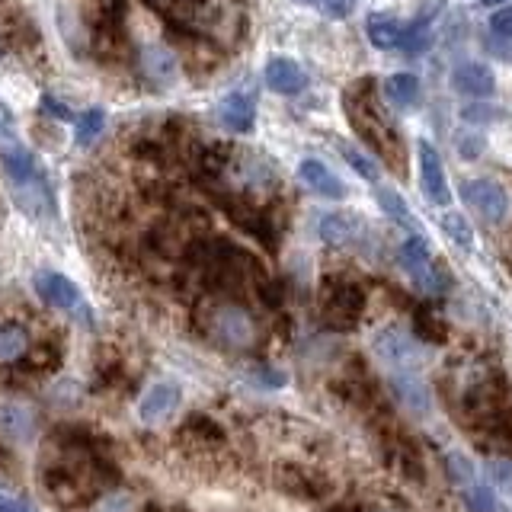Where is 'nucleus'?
<instances>
[{"label":"nucleus","mask_w":512,"mask_h":512,"mask_svg":"<svg viewBox=\"0 0 512 512\" xmlns=\"http://www.w3.org/2000/svg\"><path fill=\"white\" fill-rule=\"evenodd\" d=\"M375 80L365 77L356 80L346 93H343V106H346V119L349 125L356 128V135L372 148L381 160L388 164L404 167V141H400L397 128L384 119V112L378 106V96H375Z\"/></svg>","instance_id":"f257e3e1"},{"label":"nucleus","mask_w":512,"mask_h":512,"mask_svg":"<svg viewBox=\"0 0 512 512\" xmlns=\"http://www.w3.org/2000/svg\"><path fill=\"white\" fill-rule=\"evenodd\" d=\"M0 167H4L10 196L23 215L32 221H48L55 218V192L48 183L45 170L39 167V160L26 148H13L0 154Z\"/></svg>","instance_id":"f03ea898"},{"label":"nucleus","mask_w":512,"mask_h":512,"mask_svg":"<svg viewBox=\"0 0 512 512\" xmlns=\"http://www.w3.org/2000/svg\"><path fill=\"white\" fill-rule=\"evenodd\" d=\"M397 263L404 266V272L413 279V285L420 288V292H426V295L442 292V272H439L436 260H432V250L423 234H413L400 244Z\"/></svg>","instance_id":"7ed1b4c3"},{"label":"nucleus","mask_w":512,"mask_h":512,"mask_svg":"<svg viewBox=\"0 0 512 512\" xmlns=\"http://www.w3.org/2000/svg\"><path fill=\"white\" fill-rule=\"evenodd\" d=\"M461 199L464 205L477 212L490 224H503L509 218V192L503 183L487 180V176H477V180H464L461 183Z\"/></svg>","instance_id":"20e7f679"},{"label":"nucleus","mask_w":512,"mask_h":512,"mask_svg":"<svg viewBox=\"0 0 512 512\" xmlns=\"http://www.w3.org/2000/svg\"><path fill=\"white\" fill-rule=\"evenodd\" d=\"M372 349H375V356L384 365L397 368V372H413V368L420 365V359H423L420 343H416L404 327H384V330H378L375 340H372Z\"/></svg>","instance_id":"39448f33"},{"label":"nucleus","mask_w":512,"mask_h":512,"mask_svg":"<svg viewBox=\"0 0 512 512\" xmlns=\"http://www.w3.org/2000/svg\"><path fill=\"white\" fill-rule=\"evenodd\" d=\"M32 288H36V295L52 304L58 311H68V314H87V304H84V295H80V288L68 279L61 276V272H52V269H42L36 272V279H32Z\"/></svg>","instance_id":"423d86ee"},{"label":"nucleus","mask_w":512,"mask_h":512,"mask_svg":"<svg viewBox=\"0 0 512 512\" xmlns=\"http://www.w3.org/2000/svg\"><path fill=\"white\" fill-rule=\"evenodd\" d=\"M208 333L212 340L228 346V349H240L253 340V320L247 311L234 308V304H221V308L212 311V320H208Z\"/></svg>","instance_id":"0eeeda50"},{"label":"nucleus","mask_w":512,"mask_h":512,"mask_svg":"<svg viewBox=\"0 0 512 512\" xmlns=\"http://www.w3.org/2000/svg\"><path fill=\"white\" fill-rule=\"evenodd\" d=\"M183 404V391L173 381H157L138 400V420L144 426H160L173 420V413Z\"/></svg>","instance_id":"6e6552de"},{"label":"nucleus","mask_w":512,"mask_h":512,"mask_svg":"<svg viewBox=\"0 0 512 512\" xmlns=\"http://www.w3.org/2000/svg\"><path fill=\"white\" fill-rule=\"evenodd\" d=\"M416 157H420V183H423L426 199L439 208L448 205L452 202V189H448V176H445L439 151L432 148L429 141H420L416 144Z\"/></svg>","instance_id":"1a4fd4ad"},{"label":"nucleus","mask_w":512,"mask_h":512,"mask_svg":"<svg viewBox=\"0 0 512 512\" xmlns=\"http://www.w3.org/2000/svg\"><path fill=\"white\" fill-rule=\"evenodd\" d=\"M298 180L308 186L314 196H320V199H346L349 196V189H346V183L336 176L324 160H317V157H304L301 164H298Z\"/></svg>","instance_id":"9d476101"},{"label":"nucleus","mask_w":512,"mask_h":512,"mask_svg":"<svg viewBox=\"0 0 512 512\" xmlns=\"http://www.w3.org/2000/svg\"><path fill=\"white\" fill-rule=\"evenodd\" d=\"M365 221L356 218V215H349V212H330L320 218L317 224V234L324 244L330 247H356L365 240Z\"/></svg>","instance_id":"9b49d317"},{"label":"nucleus","mask_w":512,"mask_h":512,"mask_svg":"<svg viewBox=\"0 0 512 512\" xmlns=\"http://www.w3.org/2000/svg\"><path fill=\"white\" fill-rule=\"evenodd\" d=\"M215 116L228 132L247 135V132H253V122H256V96L244 93V90H234L218 103Z\"/></svg>","instance_id":"f8f14e48"},{"label":"nucleus","mask_w":512,"mask_h":512,"mask_svg":"<svg viewBox=\"0 0 512 512\" xmlns=\"http://www.w3.org/2000/svg\"><path fill=\"white\" fill-rule=\"evenodd\" d=\"M263 80L272 93H282V96H295L308 87V71L301 68L295 58H269L266 71H263Z\"/></svg>","instance_id":"ddd939ff"},{"label":"nucleus","mask_w":512,"mask_h":512,"mask_svg":"<svg viewBox=\"0 0 512 512\" xmlns=\"http://www.w3.org/2000/svg\"><path fill=\"white\" fill-rule=\"evenodd\" d=\"M368 42L381 52H404L407 45V23H400L391 13H372L365 20Z\"/></svg>","instance_id":"4468645a"},{"label":"nucleus","mask_w":512,"mask_h":512,"mask_svg":"<svg viewBox=\"0 0 512 512\" xmlns=\"http://www.w3.org/2000/svg\"><path fill=\"white\" fill-rule=\"evenodd\" d=\"M452 87L464 96H493L496 90V77L487 64L480 61H461L452 71Z\"/></svg>","instance_id":"2eb2a0df"},{"label":"nucleus","mask_w":512,"mask_h":512,"mask_svg":"<svg viewBox=\"0 0 512 512\" xmlns=\"http://www.w3.org/2000/svg\"><path fill=\"white\" fill-rule=\"evenodd\" d=\"M381 90H384V100H388L394 109H413L416 103L423 100L420 77H416V74H407V71L391 74V77L381 84Z\"/></svg>","instance_id":"dca6fc26"},{"label":"nucleus","mask_w":512,"mask_h":512,"mask_svg":"<svg viewBox=\"0 0 512 512\" xmlns=\"http://www.w3.org/2000/svg\"><path fill=\"white\" fill-rule=\"evenodd\" d=\"M32 432H36V420L26 407H0V439L10 445H23L32 439Z\"/></svg>","instance_id":"f3484780"},{"label":"nucleus","mask_w":512,"mask_h":512,"mask_svg":"<svg viewBox=\"0 0 512 512\" xmlns=\"http://www.w3.org/2000/svg\"><path fill=\"white\" fill-rule=\"evenodd\" d=\"M391 384H394L397 397L404 400V404H407L410 410L426 413V410L432 407V394H429L426 381H423L420 375H413V372H397Z\"/></svg>","instance_id":"a211bd4d"},{"label":"nucleus","mask_w":512,"mask_h":512,"mask_svg":"<svg viewBox=\"0 0 512 512\" xmlns=\"http://www.w3.org/2000/svg\"><path fill=\"white\" fill-rule=\"evenodd\" d=\"M141 71L148 80H154V84H170L176 77V58H173V52H167V48L148 45L141 52Z\"/></svg>","instance_id":"6ab92c4d"},{"label":"nucleus","mask_w":512,"mask_h":512,"mask_svg":"<svg viewBox=\"0 0 512 512\" xmlns=\"http://www.w3.org/2000/svg\"><path fill=\"white\" fill-rule=\"evenodd\" d=\"M32 340H29V330L23 324H0V365H13L16 359H23L29 352Z\"/></svg>","instance_id":"aec40b11"},{"label":"nucleus","mask_w":512,"mask_h":512,"mask_svg":"<svg viewBox=\"0 0 512 512\" xmlns=\"http://www.w3.org/2000/svg\"><path fill=\"white\" fill-rule=\"evenodd\" d=\"M362 311V292L356 285H336L333 295H327V314L333 320H356Z\"/></svg>","instance_id":"412c9836"},{"label":"nucleus","mask_w":512,"mask_h":512,"mask_svg":"<svg viewBox=\"0 0 512 512\" xmlns=\"http://www.w3.org/2000/svg\"><path fill=\"white\" fill-rule=\"evenodd\" d=\"M375 199H378V205H381V212L388 215L391 221H397L400 228H410V231H416V234H420V224H416L413 212H410V208H407L404 196H400L397 189H391V186H381V189L375 192Z\"/></svg>","instance_id":"4be33fe9"},{"label":"nucleus","mask_w":512,"mask_h":512,"mask_svg":"<svg viewBox=\"0 0 512 512\" xmlns=\"http://www.w3.org/2000/svg\"><path fill=\"white\" fill-rule=\"evenodd\" d=\"M103 128H106V109H100V106L84 109L74 122V138H77L80 148H87V144H93L103 135Z\"/></svg>","instance_id":"5701e85b"},{"label":"nucleus","mask_w":512,"mask_h":512,"mask_svg":"<svg viewBox=\"0 0 512 512\" xmlns=\"http://www.w3.org/2000/svg\"><path fill=\"white\" fill-rule=\"evenodd\" d=\"M445 471H448V477H452V484H458L461 490L480 484V480H477V464L464 452H448L445 455Z\"/></svg>","instance_id":"b1692460"},{"label":"nucleus","mask_w":512,"mask_h":512,"mask_svg":"<svg viewBox=\"0 0 512 512\" xmlns=\"http://www.w3.org/2000/svg\"><path fill=\"white\" fill-rule=\"evenodd\" d=\"M442 231L452 237V244L461 247V250H474V228L468 224V218H464L461 212H445L442 215Z\"/></svg>","instance_id":"393cba45"},{"label":"nucleus","mask_w":512,"mask_h":512,"mask_svg":"<svg viewBox=\"0 0 512 512\" xmlns=\"http://www.w3.org/2000/svg\"><path fill=\"white\" fill-rule=\"evenodd\" d=\"M461 493H464V506H468L471 512H496V500L484 484H474Z\"/></svg>","instance_id":"a878e982"},{"label":"nucleus","mask_w":512,"mask_h":512,"mask_svg":"<svg viewBox=\"0 0 512 512\" xmlns=\"http://www.w3.org/2000/svg\"><path fill=\"white\" fill-rule=\"evenodd\" d=\"M340 151H343V157L352 164V170H356L362 180H368V183H378V167L368 160L365 154H359L356 148H346V144H340Z\"/></svg>","instance_id":"bb28decb"},{"label":"nucleus","mask_w":512,"mask_h":512,"mask_svg":"<svg viewBox=\"0 0 512 512\" xmlns=\"http://www.w3.org/2000/svg\"><path fill=\"white\" fill-rule=\"evenodd\" d=\"M442 10H445V0H420V7H416V16L410 23L420 26V29H432L442 16Z\"/></svg>","instance_id":"cd10ccee"},{"label":"nucleus","mask_w":512,"mask_h":512,"mask_svg":"<svg viewBox=\"0 0 512 512\" xmlns=\"http://www.w3.org/2000/svg\"><path fill=\"white\" fill-rule=\"evenodd\" d=\"M490 39L496 42H512V4L500 7L490 16Z\"/></svg>","instance_id":"c85d7f7f"},{"label":"nucleus","mask_w":512,"mask_h":512,"mask_svg":"<svg viewBox=\"0 0 512 512\" xmlns=\"http://www.w3.org/2000/svg\"><path fill=\"white\" fill-rule=\"evenodd\" d=\"M487 474H490V480L506 496H512V461H490L487 464Z\"/></svg>","instance_id":"c756f323"},{"label":"nucleus","mask_w":512,"mask_h":512,"mask_svg":"<svg viewBox=\"0 0 512 512\" xmlns=\"http://www.w3.org/2000/svg\"><path fill=\"white\" fill-rule=\"evenodd\" d=\"M317 7L324 10L330 20H346L352 7H356V0H317Z\"/></svg>","instance_id":"7c9ffc66"},{"label":"nucleus","mask_w":512,"mask_h":512,"mask_svg":"<svg viewBox=\"0 0 512 512\" xmlns=\"http://www.w3.org/2000/svg\"><path fill=\"white\" fill-rule=\"evenodd\" d=\"M253 381L263 384V388H282L288 378L282 372H272V368H253Z\"/></svg>","instance_id":"2f4dec72"},{"label":"nucleus","mask_w":512,"mask_h":512,"mask_svg":"<svg viewBox=\"0 0 512 512\" xmlns=\"http://www.w3.org/2000/svg\"><path fill=\"white\" fill-rule=\"evenodd\" d=\"M480 151H484V138L480 135H461L458 138V154L461 157H468V160H474V157H480Z\"/></svg>","instance_id":"473e14b6"},{"label":"nucleus","mask_w":512,"mask_h":512,"mask_svg":"<svg viewBox=\"0 0 512 512\" xmlns=\"http://www.w3.org/2000/svg\"><path fill=\"white\" fill-rule=\"evenodd\" d=\"M13 128H16L13 112L7 109V103H4V100H0V138H10V135H13Z\"/></svg>","instance_id":"72a5a7b5"},{"label":"nucleus","mask_w":512,"mask_h":512,"mask_svg":"<svg viewBox=\"0 0 512 512\" xmlns=\"http://www.w3.org/2000/svg\"><path fill=\"white\" fill-rule=\"evenodd\" d=\"M0 512H32V509L23 500H16V496L0 493Z\"/></svg>","instance_id":"f704fd0d"},{"label":"nucleus","mask_w":512,"mask_h":512,"mask_svg":"<svg viewBox=\"0 0 512 512\" xmlns=\"http://www.w3.org/2000/svg\"><path fill=\"white\" fill-rule=\"evenodd\" d=\"M506 0H480V7H503Z\"/></svg>","instance_id":"c9c22d12"},{"label":"nucleus","mask_w":512,"mask_h":512,"mask_svg":"<svg viewBox=\"0 0 512 512\" xmlns=\"http://www.w3.org/2000/svg\"><path fill=\"white\" fill-rule=\"evenodd\" d=\"M298 4H308V7H317V0H298Z\"/></svg>","instance_id":"e433bc0d"}]
</instances>
